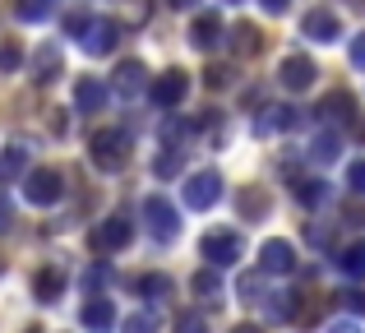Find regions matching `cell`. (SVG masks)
Masks as SVG:
<instances>
[{
    "instance_id": "6da1fadb",
    "label": "cell",
    "mask_w": 365,
    "mask_h": 333,
    "mask_svg": "<svg viewBox=\"0 0 365 333\" xmlns=\"http://www.w3.org/2000/svg\"><path fill=\"white\" fill-rule=\"evenodd\" d=\"M88 158L98 171H120L130 163V135L125 130H98L93 144H88Z\"/></svg>"
},
{
    "instance_id": "7a4b0ae2",
    "label": "cell",
    "mask_w": 365,
    "mask_h": 333,
    "mask_svg": "<svg viewBox=\"0 0 365 333\" xmlns=\"http://www.w3.org/2000/svg\"><path fill=\"white\" fill-rule=\"evenodd\" d=\"M199 255L208 260V269H232L245 255V241H241V232H208L199 241Z\"/></svg>"
},
{
    "instance_id": "3957f363",
    "label": "cell",
    "mask_w": 365,
    "mask_h": 333,
    "mask_svg": "<svg viewBox=\"0 0 365 333\" xmlns=\"http://www.w3.org/2000/svg\"><path fill=\"white\" fill-rule=\"evenodd\" d=\"M143 222H148V232L158 236V241H176L180 236V213H176V204H167L162 195L143 199Z\"/></svg>"
},
{
    "instance_id": "277c9868",
    "label": "cell",
    "mask_w": 365,
    "mask_h": 333,
    "mask_svg": "<svg viewBox=\"0 0 365 333\" xmlns=\"http://www.w3.org/2000/svg\"><path fill=\"white\" fill-rule=\"evenodd\" d=\"M61 195H65V185H61V171H51V167H37V171H28V176H24V199H28V204H37V208H51Z\"/></svg>"
},
{
    "instance_id": "5b68a950",
    "label": "cell",
    "mask_w": 365,
    "mask_h": 333,
    "mask_svg": "<svg viewBox=\"0 0 365 333\" xmlns=\"http://www.w3.org/2000/svg\"><path fill=\"white\" fill-rule=\"evenodd\" d=\"M130 241H134V227L125 222L120 213L107 217V222H98V227H93V236H88V245H93L98 255H116V250H125Z\"/></svg>"
},
{
    "instance_id": "8992f818",
    "label": "cell",
    "mask_w": 365,
    "mask_h": 333,
    "mask_svg": "<svg viewBox=\"0 0 365 333\" xmlns=\"http://www.w3.org/2000/svg\"><path fill=\"white\" fill-rule=\"evenodd\" d=\"M217 199H222V176L217 171H195V176L185 180V208H213Z\"/></svg>"
},
{
    "instance_id": "52a82bcc",
    "label": "cell",
    "mask_w": 365,
    "mask_h": 333,
    "mask_svg": "<svg viewBox=\"0 0 365 333\" xmlns=\"http://www.w3.org/2000/svg\"><path fill=\"white\" fill-rule=\"evenodd\" d=\"M185 88H190L185 74H180V70H167V74H158V79H153L148 98H153V107L171 111V107H180V102H185Z\"/></svg>"
},
{
    "instance_id": "ba28073f",
    "label": "cell",
    "mask_w": 365,
    "mask_h": 333,
    "mask_svg": "<svg viewBox=\"0 0 365 333\" xmlns=\"http://www.w3.org/2000/svg\"><path fill=\"white\" fill-rule=\"evenodd\" d=\"M111 98V83H102L98 74H83V79H74V111H102Z\"/></svg>"
},
{
    "instance_id": "9c48e42d",
    "label": "cell",
    "mask_w": 365,
    "mask_h": 333,
    "mask_svg": "<svg viewBox=\"0 0 365 333\" xmlns=\"http://www.w3.org/2000/svg\"><path fill=\"white\" fill-rule=\"evenodd\" d=\"M277 79H282V88L305 93V88H314L319 70H314V61H310V56H287V61H282V70H277Z\"/></svg>"
},
{
    "instance_id": "30bf717a",
    "label": "cell",
    "mask_w": 365,
    "mask_h": 333,
    "mask_svg": "<svg viewBox=\"0 0 365 333\" xmlns=\"http://www.w3.org/2000/svg\"><path fill=\"white\" fill-rule=\"evenodd\" d=\"M65 74V56H61V46L56 42H42L33 51V83H56Z\"/></svg>"
},
{
    "instance_id": "8fae6325",
    "label": "cell",
    "mask_w": 365,
    "mask_h": 333,
    "mask_svg": "<svg viewBox=\"0 0 365 333\" xmlns=\"http://www.w3.org/2000/svg\"><path fill=\"white\" fill-rule=\"evenodd\" d=\"M301 33L310 37V42H338L342 37V19L333 14V9H310L301 24Z\"/></svg>"
},
{
    "instance_id": "7c38bea8",
    "label": "cell",
    "mask_w": 365,
    "mask_h": 333,
    "mask_svg": "<svg viewBox=\"0 0 365 333\" xmlns=\"http://www.w3.org/2000/svg\"><path fill=\"white\" fill-rule=\"evenodd\" d=\"M116 42H120V28L111 24V19H93V24L83 28V51L88 56H111Z\"/></svg>"
},
{
    "instance_id": "4fadbf2b",
    "label": "cell",
    "mask_w": 365,
    "mask_h": 333,
    "mask_svg": "<svg viewBox=\"0 0 365 333\" xmlns=\"http://www.w3.org/2000/svg\"><path fill=\"white\" fill-rule=\"evenodd\" d=\"M259 269L264 273H292L296 269V250H292V241H264L259 245Z\"/></svg>"
},
{
    "instance_id": "5bb4252c",
    "label": "cell",
    "mask_w": 365,
    "mask_h": 333,
    "mask_svg": "<svg viewBox=\"0 0 365 333\" xmlns=\"http://www.w3.org/2000/svg\"><path fill=\"white\" fill-rule=\"evenodd\" d=\"M190 42H195L199 51H213V46L222 42V14H199L195 28H190Z\"/></svg>"
},
{
    "instance_id": "9a60e30c",
    "label": "cell",
    "mask_w": 365,
    "mask_h": 333,
    "mask_svg": "<svg viewBox=\"0 0 365 333\" xmlns=\"http://www.w3.org/2000/svg\"><path fill=\"white\" fill-rule=\"evenodd\" d=\"M143 65L139 61H120L116 65V74H111V88L120 93V98H134V93H143Z\"/></svg>"
},
{
    "instance_id": "2e32d148",
    "label": "cell",
    "mask_w": 365,
    "mask_h": 333,
    "mask_svg": "<svg viewBox=\"0 0 365 333\" xmlns=\"http://www.w3.org/2000/svg\"><path fill=\"white\" fill-rule=\"evenodd\" d=\"M33 292H37V301H61L65 297V269H37Z\"/></svg>"
},
{
    "instance_id": "e0dca14e",
    "label": "cell",
    "mask_w": 365,
    "mask_h": 333,
    "mask_svg": "<svg viewBox=\"0 0 365 333\" xmlns=\"http://www.w3.org/2000/svg\"><path fill=\"white\" fill-rule=\"evenodd\" d=\"M19 176H28V148L24 144L0 153V185H9V180H19Z\"/></svg>"
},
{
    "instance_id": "ac0fdd59",
    "label": "cell",
    "mask_w": 365,
    "mask_h": 333,
    "mask_svg": "<svg viewBox=\"0 0 365 333\" xmlns=\"http://www.w3.org/2000/svg\"><path fill=\"white\" fill-rule=\"evenodd\" d=\"M310 158H314V163H338V158H342V135H338V130H319L314 144H310Z\"/></svg>"
},
{
    "instance_id": "d6986e66",
    "label": "cell",
    "mask_w": 365,
    "mask_h": 333,
    "mask_svg": "<svg viewBox=\"0 0 365 333\" xmlns=\"http://www.w3.org/2000/svg\"><path fill=\"white\" fill-rule=\"evenodd\" d=\"M190 292H195L199 301H208V306H217L222 301V278H217V269H204L190 278Z\"/></svg>"
},
{
    "instance_id": "ffe728a7",
    "label": "cell",
    "mask_w": 365,
    "mask_h": 333,
    "mask_svg": "<svg viewBox=\"0 0 365 333\" xmlns=\"http://www.w3.org/2000/svg\"><path fill=\"white\" fill-rule=\"evenodd\" d=\"M232 46H236V56H255L259 46H264V33H259L255 24H245V19H241V24L232 28Z\"/></svg>"
},
{
    "instance_id": "44dd1931",
    "label": "cell",
    "mask_w": 365,
    "mask_h": 333,
    "mask_svg": "<svg viewBox=\"0 0 365 333\" xmlns=\"http://www.w3.org/2000/svg\"><path fill=\"white\" fill-rule=\"evenodd\" d=\"M356 102H351V93H329V98H324V121H356Z\"/></svg>"
},
{
    "instance_id": "7402d4cb",
    "label": "cell",
    "mask_w": 365,
    "mask_h": 333,
    "mask_svg": "<svg viewBox=\"0 0 365 333\" xmlns=\"http://www.w3.org/2000/svg\"><path fill=\"white\" fill-rule=\"evenodd\" d=\"M292 195H296V204H305V208H314L329 190H324V180H314V176H296L292 180Z\"/></svg>"
},
{
    "instance_id": "603a6c76",
    "label": "cell",
    "mask_w": 365,
    "mask_h": 333,
    "mask_svg": "<svg viewBox=\"0 0 365 333\" xmlns=\"http://www.w3.org/2000/svg\"><path fill=\"white\" fill-rule=\"evenodd\" d=\"M79 319H83V324H88V329H111V319H116V310H111V301H88V306H83L79 310Z\"/></svg>"
},
{
    "instance_id": "cb8c5ba5",
    "label": "cell",
    "mask_w": 365,
    "mask_h": 333,
    "mask_svg": "<svg viewBox=\"0 0 365 333\" xmlns=\"http://www.w3.org/2000/svg\"><path fill=\"white\" fill-rule=\"evenodd\" d=\"M338 269L347 273V278H365V241H356V245H347V250L338 255Z\"/></svg>"
},
{
    "instance_id": "d4e9b609",
    "label": "cell",
    "mask_w": 365,
    "mask_h": 333,
    "mask_svg": "<svg viewBox=\"0 0 365 333\" xmlns=\"http://www.w3.org/2000/svg\"><path fill=\"white\" fill-rule=\"evenodd\" d=\"M51 0H19V9H14V14L19 19H24V24H46V19H51Z\"/></svg>"
},
{
    "instance_id": "484cf974",
    "label": "cell",
    "mask_w": 365,
    "mask_h": 333,
    "mask_svg": "<svg viewBox=\"0 0 365 333\" xmlns=\"http://www.w3.org/2000/svg\"><path fill=\"white\" fill-rule=\"evenodd\" d=\"M120 329H125V333H158V329H162V315H158V310H134V315L125 319Z\"/></svg>"
},
{
    "instance_id": "4316f807",
    "label": "cell",
    "mask_w": 365,
    "mask_h": 333,
    "mask_svg": "<svg viewBox=\"0 0 365 333\" xmlns=\"http://www.w3.org/2000/svg\"><path fill=\"white\" fill-rule=\"evenodd\" d=\"M268 208H273V204H268L264 190H241V217H245V222H250V217H264Z\"/></svg>"
},
{
    "instance_id": "83f0119b",
    "label": "cell",
    "mask_w": 365,
    "mask_h": 333,
    "mask_svg": "<svg viewBox=\"0 0 365 333\" xmlns=\"http://www.w3.org/2000/svg\"><path fill=\"white\" fill-rule=\"evenodd\" d=\"M19 65H24V51H19V42H0V74H14Z\"/></svg>"
},
{
    "instance_id": "f1b7e54d",
    "label": "cell",
    "mask_w": 365,
    "mask_h": 333,
    "mask_svg": "<svg viewBox=\"0 0 365 333\" xmlns=\"http://www.w3.org/2000/svg\"><path fill=\"white\" fill-rule=\"evenodd\" d=\"M236 292H241V301H259V297H264L259 273H241V278H236Z\"/></svg>"
},
{
    "instance_id": "f546056e",
    "label": "cell",
    "mask_w": 365,
    "mask_h": 333,
    "mask_svg": "<svg viewBox=\"0 0 365 333\" xmlns=\"http://www.w3.org/2000/svg\"><path fill=\"white\" fill-rule=\"evenodd\" d=\"M195 130H199V121H167L162 135H167V144H180V139H190Z\"/></svg>"
},
{
    "instance_id": "4dcf8cb0",
    "label": "cell",
    "mask_w": 365,
    "mask_h": 333,
    "mask_svg": "<svg viewBox=\"0 0 365 333\" xmlns=\"http://www.w3.org/2000/svg\"><path fill=\"white\" fill-rule=\"evenodd\" d=\"M204 83H208V88H227V83H232V65H208Z\"/></svg>"
},
{
    "instance_id": "1f68e13d",
    "label": "cell",
    "mask_w": 365,
    "mask_h": 333,
    "mask_svg": "<svg viewBox=\"0 0 365 333\" xmlns=\"http://www.w3.org/2000/svg\"><path fill=\"white\" fill-rule=\"evenodd\" d=\"M167 287H171V282L162 278V273H143V278H139V292H158V297H162Z\"/></svg>"
},
{
    "instance_id": "d6a6232c",
    "label": "cell",
    "mask_w": 365,
    "mask_h": 333,
    "mask_svg": "<svg viewBox=\"0 0 365 333\" xmlns=\"http://www.w3.org/2000/svg\"><path fill=\"white\" fill-rule=\"evenodd\" d=\"M347 185L356 190V195H365V158H361V163H351V167H347Z\"/></svg>"
},
{
    "instance_id": "836d02e7",
    "label": "cell",
    "mask_w": 365,
    "mask_h": 333,
    "mask_svg": "<svg viewBox=\"0 0 365 333\" xmlns=\"http://www.w3.org/2000/svg\"><path fill=\"white\" fill-rule=\"evenodd\" d=\"M153 171H158V176H176V171H180V158L176 153H162L158 163H153Z\"/></svg>"
},
{
    "instance_id": "e575fe53",
    "label": "cell",
    "mask_w": 365,
    "mask_h": 333,
    "mask_svg": "<svg viewBox=\"0 0 365 333\" xmlns=\"http://www.w3.org/2000/svg\"><path fill=\"white\" fill-rule=\"evenodd\" d=\"M176 333H208V324H204V319H199V315H180Z\"/></svg>"
},
{
    "instance_id": "d590c367",
    "label": "cell",
    "mask_w": 365,
    "mask_h": 333,
    "mask_svg": "<svg viewBox=\"0 0 365 333\" xmlns=\"http://www.w3.org/2000/svg\"><path fill=\"white\" fill-rule=\"evenodd\" d=\"M88 24H93L88 14H70V19H65V33H70V37H83V28H88Z\"/></svg>"
},
{
    "instance_id": "8d00e7d4",
    "label": "cell",
    "mask_w": 365,
    "mask_h": 333,
    "mask_svg": "<svg viewBox=\"0 0 365 333\" xmlns=\"http://www.w3.org/2000/svg\"><path fill=\"white\" fill-rule=\"evenodd\" d=\"M342 301H347L351 315H365V292H342Z\"/></svg>"
},
{
    "instance_id": "74e56055",
    "label": "cell",
    "mask_w": 365,
    "mask_h": 333,
    "mask_svg": "<svg viewBox=\"0 0 365 333\" xmlns=\"http://www.w3.org/2000/svg\"><path fill=\"white\" fill-rule=\"evenodd\" d=\"M351 65H356V70H365V33L351 37Z\"/></svg>"
},
{
    "instance_id": "f35d334b",
    "label": "cell",
    "mask_w": 365,
    "mask_h": 333,
    "mask_svg": "<svg viewBox=\"0 0 365 333\" xmlns=\"http://www.w3.org/2000/svg\"><path fill=\"white\" fill-rule=\"evenodd\" d=\"M329 333H365V329L356 324V319H333V324H329Z\"/></svg>"
},
{
    "instance_id": "ab89813d",
    "label": "cell",
    "mask_w": 365,
    "mask_h": 333,
    "mask_svg": "<svg viewBox=\"0 0 365 333\" xmlns=\"http://www.w3.org/2000/svg\"><path fill=\"white\" fill-rule=\"evenodd\" d=\"M107 282V269H93V273H83V287H102Z\"/></svg>"
},
{
    "instance_id": "60d3db41",
    "label": "cell",
    "mask_w": 365,
    "mask_h": 333,
    "mask_svg": "<svg viewBox=\"0 0 365 333\" xmlns=\"http://www.w3.org/2000/svg\"><path fill=\"white\" fill-rule=\"evenodd\" d=\"M259 5H264L268 14H282V9H287V0H259Z\"/></svg>"
},
{
    "instance_id": "b9f144b4",
    "label": "cell",
    "mask_w": 365,
    "mask_h": 333,
    "mask_svg": "<svg viewBox=\"0 0 365 333\" xmlns=\"http://www.w3.org/2000/svg\"><path fill=\"white\" fill-rule=\"evenodd\" d=\"M5 227H9V199L0 195V232H5Z\"/></svg>"
},
{
    "instance_id": "7bdbcfd3",
    "label": "cell",
    "mask_w": 365,
    "mask_h": 333,
    "mask_svg": "<svg viewBox=\"0 0 365 333\" xmlns=\"http://www.w3.org/2000/svg\"><path fill=\"white\" fill-rule=\"evenodd\" d=\"M351 135H356V139H365V116H356V121H351Z\"/></svg>"
},
{
    "instance_id": "ee69618b",
    "label": "cell",
    "mask_w": 365,
    "mask_h": 333,
    "mask_svg": "<svg viewBox=\"0 0 365 333\" xmlns=\"http://www.w3.org/2000/svg\"><path fill=\"white\" fill-rule=\"evenodd\" d=\"M199 0H171V9H195Z\"/></svg>"
},
{
    "instance_id": "f6af8a7d",
    "label": "cell",
    "mask_w": 365,
    "mask_h": 333,
    "mask_svg": "<svg viewBox=\"0 0 365 333\" xmlns=\"http://www.w3.org/2000/svg\"><path fill=\"white\" fill-rule=\"evenodd\" d=\"M232 333H259V329H255V324H236Z\"/></svg>"
},
{
    "instance_id": "bcb514c9",
    "label": "cell",
    "mask_w": 365,
    "mask_h": 333,
    "mask_svg": "<svg viewBox=\"0 0 365 333\" xmlns=\"http://www.w3.org/2000/svg\"><path fill=\"white\" fill-rule=\"evenodd\" d=\"M0 273H5V260H0Z\"/></svg>"
},
{
    "instance_id": "7dc6e473",
    "label": "cell",
    "mask_w": 365,
    "mask_h": 333,
    "mask_svg": "<svg viewBox=\"0 0 365 333\" xmlns=\"http://www.w3.org/2000/svg\"><path fill=\"white\" fill-rule=\"evenodd\" d=\"M28 333H42V329H28Z\"/></svg>"
}]
</instances>
